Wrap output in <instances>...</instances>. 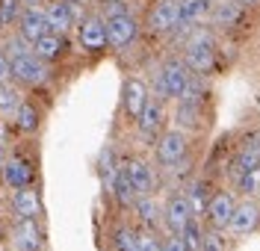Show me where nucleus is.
I'll use <instances>...</instances> for the list:
<instances>
[{"label": "nucleus", "instance_id": "1", "mask_svg": "<svg viewBox=\"0 0 260 251\" xmlns=\"http://www.w3.org/2000/svg\"><path fill=\"white\" fill-rule=\"evenodd\" d=\"M183 53H180V59L186 62V68L198 74V77H204V74H210L213 65H216V39H213L210 30H192V33L183 39Z\"/></svg>", "mask_w": 260, "mask_h": 251}, {"label": "nucleus", "instance_id": "2", "mask_svg": "<svg viewBox=\"0 0 260 251\" xmlns=\"http://www.w3.org/2000/svg\"><path fill=\"white\" fill-rule=\"evenodd\" d=\"M192 71L180 56H166L160 65V77H157V89H160V100H180L183 89L189 83Z\"/></svg>", "mask_w": 260, "mask_h": 251}, {"label": "nucleus", "instance_id": "3", "mask_svg": "<svg viewBox=\"0 0 260 251\" xmlns=\"http://www.w3.org/2000/svg\"><path fill=\"white\" fill-rule=\"evenodd\" d=\"M104 24H107V45L115 48V50L130 48V45L139 39V33H142V24L130 15V12H115V15H107V18H104Z\"/></svg>", "mask_w": 260, "mask_h": 251}, {"label": "nucleus", "instance_id": "4", "mask_svg": "<svg viewBox=\"0 0 260 251\" xmlns=\"http://www.w3.org/2000/svg\"><path fill=\"white\" fill-rule=\"evenodd\" d=\"M186 154H189V139H186L183 130H178V127L162 130L160 139H157V163L160 166H166V168L180 166L186 160Z\"/></svg>", "mask_w": 260, "mask_h": 251}, {"label": "nucleus", "instance_id": "5", "mask_svg": "<svg viewBox=\"0 0 260 251\" xmlns=\"http://www.w3.org/2000/svg\"><path fill=\"white\" fill-rule=\"evenodd\" d=\"M9 74H12V80L21 86H39L48 80V62H42L39 56H12L9 59Z\"/></svg>", "mask_w": 260, "mask_h": 251}, {"label": "nucleus", "instance_id": "6", "mask_svg": "<svg viewBox=\"0 0 260 251\" xmlns=\"http://www.w3.org/2000/svg\"><path fill=\"white\" fill-rule=\"evenodd\" d=\"M45 21H48V30L56 35H65L68 30H74L80 24L74 0H53V3H48L45 6Z\"/></svg>", "mask_w": 260, "mask_h": 251}, {"label": "nucleus", "instance_id": "7", "mask_svg": "<svg viewBox=\"0 0 260 251\" xmlns=\"http://www.w3.org/2000/svg\"><path fill=\"white\" fill-rule=\"evenodd\" d=\"M257 228H260V204L254 198L237 201L234 216L228 222V231L234 236H248V234H254Z\"/></svg>", "mask_w": 260, "mask_h": 251}, {"label": "nucleus", "instance_id": "8", "mask_svg": "<svg viewBox=\"0 0 260 251\" xmlns=\"http://www.w3.org/2000/svg\"><path fill=\"white\" fill-rule=\"evenodd\" d=\"M178 24V0H157L145 18V27L154 35H169Z\"/></svg>", "mask_w": 260, "mask_h": 251}, {"label": "nucleus", "instance_id": "9", "mask_svg": "<svg viewBox=\"0 0 260 251\" xmlns=\"http://www.w3.org/2000/svg\"><path fill=\"white\" fill-rule=\"evenodd\" d=\"M15 33L21 39H27V42H36V39H42L48 30V21H45V9L42 6H24L21 9V15H18V24H15Z\"/></svg>", "mask_w": 260, "mask_h": 251}, {"label": "nucleus", "instance_id": "10", "mask_svg": "<svg viewBox=\"0 0 260 251\" xmlns=\"http://www.w3.org/2000/svg\"><path fill=\"white\" fill-rule=\"evenodd\" d=\"M77 39H80L83 50H89V53L104 50L107 48V24H104V18L101 15L83 18L80 24H77Z\"/></svg>", "mask_w": 260, "mask_h": 251}, {"label": "nucleus", "instance_id": "11", "mask_svg": "<svg viewBox=\"0 0 260 251\" xmlns=\"http://www.w3.org/2000/svg\"><path fill=\"white\" fill-rule=\"evenodd\" d=\"M192 216V207H189V201L183 192H175V195H169L166 201V207H162V222H166V228H169V234H178L180 228L189 222Z\"/></svg>", "mask_w": 260, "mask_h": 251}, {"label": "nucleus", "instance_id": "12", "mask_svg": "<svg viewBox=\"0 0 260 251\" xmlns=\"http://www.w3.org/2000/svg\"><path fill=\"white\" fill-rule=\"evenodd\" d=\"M243 6H237L234 0H213V9H210V27H219V30H231V27H240L245 21Z\"/></svg>", "mask_w": 260, "mask_h": 251}, {"label": "nucleus", "instance_id": "13", "mask_svg": "<svg viewBox=\"0 0 260 251\" xmlns=\"http://www.w3.org/2000/svg\"><path fill=\"white\" fill-rule=\"evenodd\" d=\"M18 251H42L45 248V234L39 228V219H18L15 231H12Z\"/></svg>", "mask_w": 260, "mask_h": 251}, {"label": "nucleus", "instance_id": "14", "mask_svg": "<svg viewBox=\"0 0 260 251\" xmlns=\"http://www.w3.org/2000/svg\"><path fill=\"white\" fill-rule=\"evenodd\" d=\"M234 207H237V198L231 192H216V195H210L204 213H207V219H210V225L216 231H228V222L234 216Z\"/></svg>", "mask_w": 260, "mask_h": 251}, {"label": "nucleus", "instance_id": "15", "mask_svg": "<svg viewBox=\"0 0 260 251\" xmlns=\"http://www.w3.org/2000/svg\"><path fill=\"white\" fill-rule=\"evenodd\" d=\"M148 86L145 80H139V77H127L124 80V92H121V106H124V113L130 118H139V113L145 110L148 103Z\"/></svg>", "mask_w": 260, "mask_h": 251}, {"label": "nucleus", "instance_id": "16", "mask_svg": "<svg viewBox=\"0 0 260 251\" xmlns=\"http://www.w3.org/2000/svg\"><path fill=\"white\" fill-rule=\"evenodd\" d=\"M136 124H139V133L148 136V139H154V136L162 130V124H166V106H162L160 98H148L145 110L139 113L136 118Z\"/></svg>", "mask_w": 260, "mask_h": 251}, {"label": "nucleus", "instance_id": "17", "mask_svg": "<svg viewBox=\"0 0 260 251\" xmlns=\"http://www.w3.org/2000/svg\"><path fill=\"white\" fill-rule=\"evenodd\" d=\"M0 174H3V184L9 189H24V186L32 184V168L24 157H6Z\"/></svg>", "mask_w": 260, "mask_h": 251}, {"label": "nucleus", "instance_id": "18", "mask_svg": "<svg viewBox=\"0 0 260 251\" xmlns=\"http://www.w3.org/2000/svg\"><path fill=\"white\" fill-rule=\"evenodd\" d=\"M121 168H124V174H127V181L133 184V189H136L139 198L154 189V168L148 166L145 160H124Z\"/></svg>", "mask_w": 260, "mask_h": 251}, {"label": "nucleus", "instance_id": "19", "mask_svg": "<svg viewBox=\"0 0 260 251\" xmlns=\"http://www.w3.org/2000/svg\"><path fill=\"white\" fill-rule=\"evenodd\" d=\"M213 0H178V21L189 27H201L210 21Z\"/></svg>", "mask_w": 260, "mask_h": 251}, {"label": "nucleus", "instance_id": "20", "mask_svg": "<svg viewBox=\"0 0 260 251\" xmlns=\"http://www.w3.org/2000/svg\"><path fill=\"white\" fill-rule=\"evenodd\" d=\"M12 210H15L21 219H39V216H42V201H39V192H32L30 186L15 189V195H12Z\"/></svg>", "mask_w": 260, "mask_h": 251}, {"label": "nucleus", "instance_id": "21", "mask_svg": "<svg viewBox=\"0 0 260 251\" xmlns=\"http://www.w3.org/2000/svg\"><path fill=\"white\" fill-rule=\"evenodd\" d=\"M62 50H65V42H62V35H56V33H45L42 39L32 42V56H39L48 65L62 56Z\"/></svg>", "mask_w": 260, "mask_h": 251}, {"label": "nucleus", "instance_id": "22", "mask_svg": "<svg viewBox=\"0 0 260 251\" xmlns=\"http://www.w3.org/2000/svg\"><path fill=\"white\" fill-rule=\"evenodd\" d=\"M175 127L178 130H198L201 127V103H186L178 100V110H175Z\"/></svg>", "mask_w": 260, "mask_h": 251}, {"label": "nucleus", "instance_id": "23", "mask_svg": "<svg viewBox=\"0 0 260 251\" xmlns=\"http://www.w3.org/2000/svg\"><path fill=\"white\" fill-rule=\"evenodd\" d=\"M133 207H136V213H139V219H142V225L148 231H157V225L162 222V210L157 207V201L151 195H142V198L133 201Z\"/></svg>", "mask_w": 260, "mask_h": 251}, {"label": "nucleus", "instance_id": "24", "mask_svg": "<svg viewBox=\"0 0 260 251\" xmlns=\"http://www.w3.org/2000/svg\"><path fill=\"white\" fill-rule=\"evenodd\" d=\"M39 121H42V116H39L36 103H30V100L18 103V110H15V127L21 130V133H36V130H39Z\"/></svg>", "mask_w": 260, "mask_h": 251}, {"label": "nucleus", "instance_id": "25", "mask_svg": "<svg viewBox=\"0 0 260 251\" xmlns=\"http://www.w3.org/2000/svg\"><path fill=\"white\" fill-rule=\"evenodd\" d=\"M180 242H183V248L186 251H201V239H204V231H201V225H198V219H189L183 228L178 231Z\"/></svg>", "mask_w": 260, "mask_h": 251}, {"label": "nucleus", "instance_id": "26", "mask_svg": "<svg viewBox=\"0 0 260 251\" xmlns=\"http://www.w3.org/2000/svg\"><path fill=\"white\" fill-rule=\"evenodd\" d=\"M237 186H240V192H243L245 198L260 195V166L240 171V174H237Z\"/></svg>", "mask_w": 260, "mask_h": 251}, {"label": "nucleus", "instance_id": "27", "mask_svg": "<svg viewBox=\"0 0 260 251\" xmlns=\"http://www.w3.org/2000/svg\"><path fill=\"white\" fill-rule=\"evenodd\" d=\"M113 251H139V231L118 228L113 234Z\"/></svg>", "mask_w": 260, "mask_h": 251}, {"label": "nucleus", "instance_id": "28", "mask_svg": "<svg viewBox=\"0 0 260 251\" xmlns=\"http://www.w3.org/2000/svg\"><path fill=\"white\" fill-rule=\"evenodd\" d=\"M186 195V201H189V207H192V216L198 219V213H204L207 210V201H210V195H207V184H192V189L189 192H183Z\"/></svg>", "mask_w": 260, "mask_h": 251}, {"label": "nucleus", "instance_id": "29", "mask_svg": "<svg viewBox=\"0 0 260 251\" xmlns=\"http://www.w3.org/2000/svg\"><path fill=\"white\" fill-rule=\"evenodd\" d=\"M21 0H0V27L9 30L18 24V15H21Z\"/></svg>", "mask_w": 260, "mask_h": 251}, {"label": "nucleus", "instance_id": "30", "mask_svg": "<svg viewBox=\"0 0 260 251\" xmlns=\"http://www.w3.org/2000/svg\"><path fill=\"white\" fill-rule=\"evenodd\" d=\"M21 103V95L12 83H0V113H12Z\"/></svg>", "mask_w": 260, "mask_h": 251}, {"label": "nucleus", "instance_id": "31", "mask_svg": "<svg viewBox=\"0 0 260 251\" xmlns=\"http://www.w3.org/2000/svg\"><path fill=\"white\" fill-rule=\"evenodd\" d=\"M3 53H6L9 59H12V56H27V53H32V45L15 33V39H12V35L6 39V50H3Z\"/></svg>", "mask_w": 260, "mask_h": 251}, {"label": "nucleus", "instance_id": "32", "mask_svg": "<svg viewBox=\"0 0 260 251\" xmlns=\"http://www.w3.org/2000/svg\"><path fill=\"white\" fill-rule=\"evenodd\" d=\"M201 251H228L225 239H222V234L219 231H213V234H204V239H201Z\"/></svg>", "mask_w": 260, "mask_h": 251}, {"label": "nucleus", "instance_id": "33", "mask_svg": "<svg viewBox=\"0 0 260 251\" xmlns=\"http://www.w3.org/2000/svg\"><path fill=\"white\" fill-rule=\"evenodd\" d=\"M139 251H162V242L157 239V234H154V231L139 234Z\"/></svg>", "mask_w": 260, "mask_h": 251}, {"label": "nucleus", "instance_id": "34", "mask_svg": "<svg viewBox=\"0 0 260 251\" xmlns=\"http://www.w3.org/2000/svg\"><path fill=\"white\" fill-rule=\"evenodd\" d=\"M162 251H186L178 234H169V239H162Z\"/></svg>", "mask_w": 260, "mask_h": 251}, {"label": "nucleus", "instance_id": "35", "mask_svg": "<svg viewBox=\"0 0 260 251\" xmlns=\"http://www.w3.org/2000/svg\"><path fill=\"white\" fill-rule=\"evenodd\" d=\"M12 80V74H9V56L0 50V83H9Z\"/></svg>", "mask_w": 260, "mask_h": 251}, {"label": "nucleus", "instance_id": "36", "mask_svg": "<svg viewBox=\"0 0 260 251\" xmlns=\"http://www.w3.org/2000/svg\"><path fill=\"white\" fill-rule=\"evenodd\" d=\"M234 3H237V6H243L245 12H248V9H254V6H260V0H234Z\"/></svg>", "mask_w": 260, "mask_h": 251}, {"label": "nucleus", "instance_id": "37", "mask_svg": "<svg viewBox=\"0 0 260 251\" xmlns=\"http://www.w3.org/2000/svg\"><path fill=\"white\" fill-rule=\"evenodd\" d=\"M6 157H9V154H6V142L0 139V168H3V163H6Z\"/></svg>", "mask_w": 260, "mask_h": 251}, {"label": "nucleus", "instance_id": "38", "mask_svg": "<svg viewBox=\"0 0 260 251\" xmlns=\"http://www.w3.org/2000/svg\"><path fill=\"white\" fill-rule=\"evenodd\" d=\"M42 0H21V6H39Z\"/></svg>", "mask_w": 260, "mask_h": 251}, {"label": "nucleus", "instance_id": "39", "mask_svg": "<svg viewBox=\"0 0 260 251\" xmlns=\"http://www.w3.org/2000/svg\"><path fill=\"white\" fill-rule=\"evenodd\" d=\"M3 33H6V30H3V27H0V39H3Z\"/></svg>", "mask_w": 260, "mask_h": 251}, {"label": "nucleus", "instance_id": "40", "mask_svg": "<svg viewBox=\"0 0 260 251\" xmlns=\"http://www.w3.org/2000/svg\"><path fill=\"white\" fill-rule=\"evenodd\" d=\"M257 106H260V95H257Z\"/></svg>", "mask_w": 260, "mask_h": 251}]
</instances>
